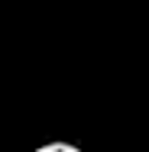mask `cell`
<instances>
[{
    "label": "cell",
    "instance_id": "obj_1",
    "mask_svg": "<svg viewBox=\"0 0 149 152\" xmlns=\"http://www.w3.org/2000/svg\"><path fill=\"white\" fill-rule=\"evenodd\" d=\"M39 152H75V146H42Z\"/></svg>",
    "mask_w": 149,
    "mask_h": 152
}]
</instances>
